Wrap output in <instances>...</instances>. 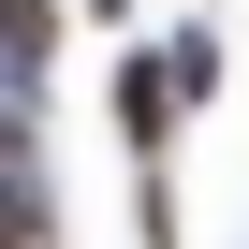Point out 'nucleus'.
I'll return each instance as SVG.
<instances>
[{
	"instance_id": "3",
	"label": "nucleus",
	"mask_w": 249,
	"mask_h": 249,
	"mask_svg": "<svg viewBox=\"0 0 249 249\" xmlns=\"http://www.w3.org/2000/svg\"><path fill=\"white\" fill-rule=\"evenodd\" d=\"M0 249H44V191H15V147H0Z\"/></svg>"
},
{
	"instance_id": "1",
	"label": "nucleus",
	"mask_w": 249,
	"mask_h": 249,
	"mask_svg": "<svg viewBox=\"0 0 249 249\" xmlns=\"http://www.w3.org/2000/svg\"><path fill=\"white\" fill-rule=\"evenodd\" d=\"M117 132H132V147L161 161V132H176V73H147V59L117 73Z\"/></svg>"
},
{
	"instance_id": "2",
	"label": "nucleus",
	"mask_w": 249,
	"mask_h": 249,
	"mask_svg": "<svg viewBox=\"0 0 249 249\" xmlns=\"http://www.w3.org/2000/svg\"><path fill=\"white\" fill-rule=\"evenodd\" d=\"M44 44H59V0H0V73H44Z\"/></svg>"
}]
</instances>
